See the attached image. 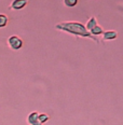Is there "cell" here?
I'll use <instances>...</instances> for the list:
<instances>
[{"label": "cell", "mask_w": 123, "mask_h": 125, "mask_svg": "<svg viewBox=\"0 0 123 125\" xmlns=\"http://www.w3.org/2000/svg\"><path fill=\"white\" fill-rule=\"evenodd\" d=\"M55 28L57 30H62L65 32H68L70 35L77 36V37H83V38H90L93 41H95L96 43H99L98 39L96 37H94L92 33L90 32L86 27L81 23L78 22H63L58 23L55 25Z\"/></svg>", "instance_id": "obj_1"}, {"label": "cell", "mask_w": 123, "mask_h": 125, "mask_svg": "<svg viewBox=\"0 0 123 125\" xmlns=\"http://www.w3.org/2000/svg\"><path fill=\"white\" fill-rule=\"evenodd\" d=\"M8 45H9V48L11 49V50L17 51L23 46V40L19 37V36L13 35L8 39Z\"/></svg>", "instance_id": "obj_2"}, {"label": "cell", "mask_w": 123, "mask_h": 125, "mask_svg": "<svg viewBox=\"0 0 123 125\" xmlns=\"http://www.w3.org/2000/svg\"><path fill=\"white\" fill-rule=\"evenodd\" d=\"M28 0H13L10 4L9 9L10 10H14V11H19V10H22L27 6Z\"/></svg>", "instance_id": "obj_3"}, {"label": "cell", "mask_w": 123, "mask_h": 125, "mask_svg": "<svg viewBox=\"0 0 123 125\" xmlns=\"http://www.w3.org/2000/svg\"><path fill=\"white\" fill-rule=\"evenodd\" d=\"M27 122L29 125H42L41 121L39 120V112H37V111H33L28 114Z\"/></svg>", "instance_id": "obj_4"}, {"label": "cell", "mask_w": 123, "mask_h": 125, "mask_svg": "<svg viewBox=\"0 0 123 125\" xmlns=\"http://www.w3.org/2000/svg\"><path fill=\"white\" fill-rule=\"evenodd\" d=\"M118 38V32L116 30H106L103 33V41H112Z\"/></svg>", "instance_id": "obj_5"}, {"label": "cell", "mask_w": 123, "mask_h": 125, "mask_svg": "<svg viewBox=\"0 0 123 125\" xmlns=\"http://www.w3.org/2000/svg\"><path fill=\"white\" fill-rule=\"evenodd\" d=\"M95 26H97V20H96L95 16H91L90 20L88 21V23H86V25H85L86 29H88L89 31H91Z\"/></svg>", "instance_id": "obj_6"}, {"label": "cell", "mask_w": 123, "mask_h": 125, "mask_svg": "<svg viewBox=\"0 0 123 125\" xmlns=\"http://www.w3.org/2000/svg\"><path fill=\"white\" fill-rule=\"evenodd\" d=\"M90 32L92 33L94 37H96V36H103L104 29H103V27H101L99 25H97V26H95V27H94L93 29L90 31Z\"/></svg>", "instance_id": "obj_7"}, {"label": "cell", "mask_w": 123, "mask_h": 125, "mask_svg": "<svg viewBox=\"0 0 123 125\" xmlns=\"http://www.w3.org/2000/svg\"><path fill=\"white\" fill-rule=\"evenodd\" d=\"M79 0H64V4L68 8H74L78 4Z\"/></svg>", "instance_id": "obj_8"}, {"label": "cell", "mask_w": 123, "mask_h": 125, "mask_svg": "<svg viewBox=\"0 0 123 125\" xmlns=\"http://www.w3.org/2000/svg\"><path fill=\"white\" fill-rule=\"evenodd\" d=\"M8 24V17L4 14H0V28L6 27Z\"/></svg>", "instance_id": "obj_9"}, {"label": "cell", "mask_w": 123, "mask_h": 125, "mask_svg": "<svg viewBox=\"0 0 123 125\" xmlns=\"http://www.w3.org/2000/svg\"><path fill=\"white\" fill-rule=\"evenodd\" d=\"M49 119H50V116L48 115L46 113H39V120L41 121V123H45L46 121H49Z\"/></svg>", "instance_id": "obj_10"}]
</instances>
